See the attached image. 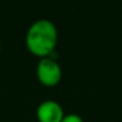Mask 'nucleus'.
I'll return each instance as SVG.
<instances>
[{
	"mask_svg": "<svg viewBox=\"0 0 122 122\" xmlns=\"http://www.w3.org/2000/svg\"><path fill=\"white\" fill-rule=\"evenodd\" d=\"M37 79L43 87H55L62 80V68L59 63L51 56L41 58L36 68Z\"/></svg>",
	"mask_w": 122,
	"mask_h": 122,
	"instance_id": "f03ea898",
	"label": "nucleus"
},
{
	"mask_svg": "<svg viewBox=\"0 0 122 122\" xmlns=\"http://www.w3.org/2000/svg\"><path fill=\"white\" fill-rule=\"evenodd\" d=\"M58 43V29L47 19H40L29 26L25 36V45L30 54L37 58L51 56Z\"/></svg>",
	"mask_w": 122,
	"mask_h": 122,
	"instance_id": "f257e3e1",
	"label": "nucleus"
},
{
	"mask_svg": "<svg viewBox=\"0 0 122 122\" xmlns=\"http://www.w3.org/2000/svg\"><path fill=\"white\" fill-rule=\"evenodd\" d=\"M36 116L38 122H62L64 110L59 102L54 100H46L38 105Z\"/></svg>",
	"mask_w": 122,
	"mask_h": 122,
	"instance_id": "7ed1b4c3",
	"label": "nucleus"
},
{
	"mask_svg": "<svg viewBox=\"0 0 122 122\" xmlns=\"http://www.w3.org/2000/svg\"><path fill=\"white\" fill-rule=\"evenodd\" d=\"M62 122H83V118L76 113H70V114H64Z\"/></svg>",
	"mask_w": 122,
	"mask_h": 122,
	"instance_id": "20e7f679",
	"label": "nucleus"
}]
</instances>
